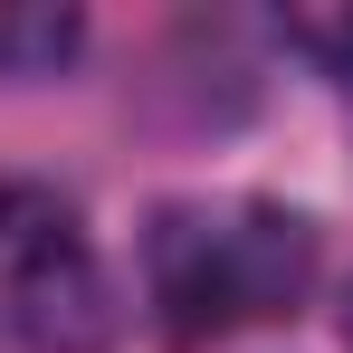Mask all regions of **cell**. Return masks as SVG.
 Listing matches in <instances>:
<instances>
[{
    "label": "cell",
    "mask_w": 353,
    "mask_h": 353,
    "mask_svg": "<svg viewBox=\"0 0 353 353\" xmlns=\"http://www.w3.org/2000/svg\"><path fill=\"white\" fill-rule=\"evenodd\" d=\"M0 325L39 353H77L105 334V277L86 268L67 220H29L19 258H10V287H0Z\"/></svg>",
    "instance_id": "cell-2"
},
{
    "label": "cell",
    "mask_w": 353,
    "mask_h": 353,
    "mask_svg": "<svg viewBox=\"0 0 353 353\" xmlns=\"http://www.w3.org/2000/svg\"><path fill=\"white\" fill-rule=\"evenodd\" d=\"M315 277V230L268 201H201L153 230V315L172 344H220L239 325H277Z\"/></svg>",
    "instance_id": "cell-1"
},
{
    "label": "cell",
    "mask_w": 353,
    "mask_h": 353,
    "mask_svg": "<svg viewBox=\"0 0 353 353\" xmlns=\"http://www.w3.org/2000/svg\"><path fill=\"white\" fill-rule=\"evenodd\" d=\"M0 230H10V191H0Z\"/></svg>",
    "instance_id": "cell-5"
},
{
    "label": "cell",
    "mask_w": 353,
    "mask_h": 353,
    "mask_svg": "<svg viewBox=\"0 0 353 353\" xmlns=\"http://www.w3.org/2000/svg\"><path fill=\"white\" fill-rule=\"evenodd\" d=\"M344 334H353V305H344Z\"/></svg>",
    "instance_id": "cell-6"
},
{
    "label": "cell",
    "mask_w": 353,
    "mask_h": 353,
    "mask_svg": "<svg viewBox=\"0 0 353 353\" xmlns=\"http://www.w3.org/2000/svg\"><path fill=\"white\" fill-rule=\"evenodd\" d=\"M77 58V10H0V77H48Z\"/></svg>",
    "instance_id": "cell-3"
},
{
    "label": "cell",
    "mask_w": 353,
    "mask_h": 353,
    "mask_svg": "<svg viewBox=\"0 0 353 353\" xmlns=\"http://www.w3.org/2000/svg\"><path fill=\"white\" fill-rule=\"evenodd\" d=\"M287 39L315 48L334 77H353V10H305V19H287Z\"/></svg>",
    "instance_id": "cell-4"
}]
</instances>
